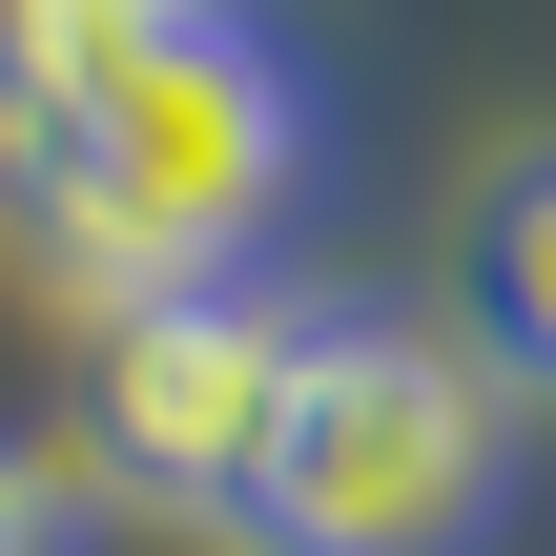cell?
Here are the masks:
<instances>
[{
    "instance_id": "obj_1",
    "label": "cell",
    "mask_w": 556,
    "mask_h": 556,
    "mask_svg": "<svg viewBox=\"0 0 556 556\" xmlns=\"http://www.w3.org/2000/svg\"><path fill=\"white\" fill-rule=\"evenodd\" d=\"M289 206H309V62H289L268 0H206L165 62H124L83 103H0V227L83 309L268 289Z\"/></svg>"
},
{
    "instance_id": "obj_2",
    "label": "cell",
    "mask_w": 556,
    "mask_h": 556,
    "mask_svg": "<svg viewBox=\"0 0 556 556\" xmlns=\"http://www.w3.org/2000/svg\"><path fill=\"white\" fill-rule=\"evenodd\" d=\"M495 495H516V392L433 309H309L248 556H475Z\"/></svg>"
},
{
    "instance_id": "obj_3",
    "label": "cell",
    "mask_w": 556,
    "mask_h": 556,
    "mask_svg": "<svg viewBox=\"0 0 556 556\" xmlns=\"http://www.w3.org/2000/svg\"><path fill=\"white\" fill-rule=\"evenodd\" d=\"M289 371H309V309H289V289H165V309H103L62 433H83V475H103L124 516L248 536L268 433H289Z\"/></svg>"
},
{
    "instance_id": "obj_4",
    "label": "cell",
    "mask_w": 556,
    "mask_h": 556,
    "mask_svg": "<svg viewBox=\"0 0 556 556\" xmlns=\"http://www.w3.org/2000/svg\"><path fill=\"white\" fill-rule=\"evenodd\" d=\"M516 413H556V144H495L454 206V309H433Z\"/></svg>"
},
{
    "instance_id": "obj_5",
    "label": "cell",
    "mask_w": 556,
    "mask_h": 556,
    "mask_svg": "<svg viewBox=\"0 0 556 556\" xmlns=\"http://www.w3.org/2000/svg\"><path fill=\"white\" fill-rule=\"evenodd\" d=\"M206 0H0V103H83L124 62H165Z\"/></svg>"
},
{
    "instance_id": "obj_6",
    "label": "cell",
    "mask_w": 556,
    "mask_h": 556,
    "mask_svg": "<svg viewBox=\"0 0 556 556\" xmlns=\"http://www.w3.org/2000/svg\"><path fill=\"white\" fill-rule=\"evenodd\" d=\"M0 556H103V475H83V433H0Z\"/></svg>"
}]
</instances>
